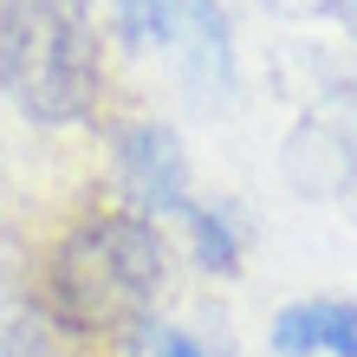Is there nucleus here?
Here are the masks:
<instances>
[{
    "instance_id": "nucleus-1",
    "label": "nucleus",
    "mask_w": 357,
    "mask_h": 357,
    "mask_svg": "<svg viewBox=\"0 0 357 357\" xmlns=\"http://www.w3.org/2000/svg\"><path fill=\"white\" fill-rule=\"evenodd\" d=\"M162 286V241L137 215L78 221L46 266V305L66 331H123L150 312Z\"/></svg>"
},
{
    "instance_id": "nucleus-2",
    "label": "nucleus",
    "mask_w": 357,
    "mask_h": 357,
    "mask_svg": "<svg viewBox=\"0 0 357 357\" xmlns=\"http://www.w3.org/2000/svg\"><path fill=\"white\" fill-rule=\"evenodd\" d=\"M0 91L33 123H78L98 98V33L85 0L0 7Z\"/></svg>"
},
{
    "instance_id": "nucleus-3",
    "label": "nucleus",
    "mask_w": 357,
    "mask_h": 357,
    "mask_svg": "<svg viewBox=\"0 0 357 357\" xmlns=\"http://www.w3.org/2000/svg\"><path fill=\"white\" fill-rule=\"evenodd\" d=\"M123 33L143 39V46H176L188 59V78L208 85V66L215 78H227V26H221V7L215 0H111Z\"/></svg>"
},
{
    "instance_id": "nucleus-4",
    "label": "nucleus",
    "mask_w": 357,
    "mask_h": 357,
    "mask_svg": "<svg viewBox=\"0 0 357 357\" xmlns=\"http://www.w3.org/2000/svg\"><path fill=\"white\" fill-rule=\"evenodd\" d=\"M117 169H123V182H130L137 202L169 208V215L188 208V156H182V143L162 130V123H137V130H123Z\"/></svg>"
},
{
    "instance_id": "nucleus-5",
    "label": "nucleus",
    "mask_w": 357,
    "mask_h": 357,
    "mask_svg": "<svg viewBox=\"0 0 357 357\" xmlns=\"http://www.w3.org/2000/svg\"><path fill=\"white\" fill-rule=\"evenodd\" d=\"M273 351L280 357H357V305L351 299H312V305H286L273 319Z\"/></svg>"
},
{
    "instance_id": "nucleus-6",
    "label": "nucleus",
    "mask_w": 357,
    "mask_h": 357,
    "mask_svg": "<svg viewBox=\"0 0 357 357\" xmlns=\"http://www.w3.org/2000/svg\"><path fill=\"white\" fill-rule=\"evenodd\" d=\"M182 221L195 227V260L208 273H234V241H227V221L215 215V208H195V202H188Z\"/></svg>"
},
{
    "instance_id": "nucleus-7",
    "label": "nucleus",
    "mask_w": 357,
    "mask_h": 357,
    "mask_svg": "<svg viewBox=\"0 0 357 357\" xmlns=\"http://www.w3.org/2000/svg\"><path fill=\"white\" fill-rule=\"evenodd\" d=\"M130 357H202V344H195V338H182L176 325H137Z\"/></svg>"
}]
</instances>
